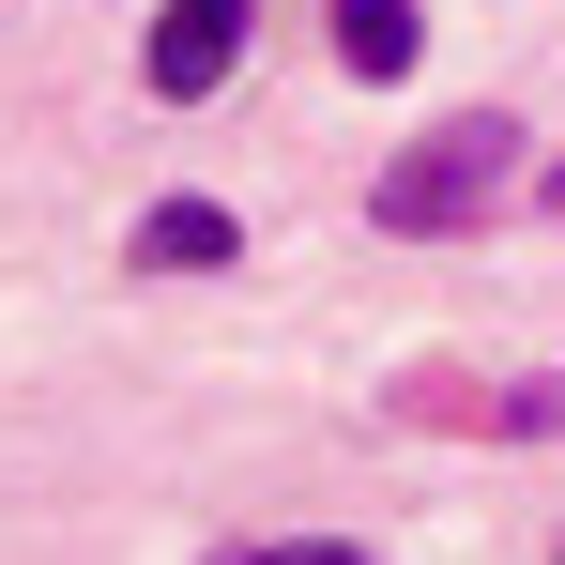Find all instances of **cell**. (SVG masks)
I'll use <instances>...</instances> for the list:
<instances>
[{"instance_id":"5","label":"cell","mask_w":565,"mask_h":565,"mask_svg":"<svg viewBox=\"0 0 565 565\" xmlns=\"http://www.w3.org/2000/svg\"><path fill=\"white\" fill-rule=\"evenodd\" d=\"M245 565H367L352 535H290V551H245Z\"/></svg>"},{"instance_id":"1","label":"cell","mask_w":565,"mask_h":565,"mask_svg":"<svg viewBox=\"0 0 565 565\" xmlns=\"http://www.w3.org/2000/svg\"><path fill=\"white\" fill-rule=\"evenodd\" d=\"M504 169H520V122H504V107H459V122H428V138L382 169V199H367V214L397 230V245H428V230H473Z\"/></svg>"},{"instance_id":"2","label":"cell","mask_w":565,"mask_h":565,"mask_svg":"<svg viewBox=\"0 0 565 565\" xmlns=\"http://www.w3.org/2000/svg\"><path fill=\"white\" fill-rule=\"evenodd\" d=\"M245 31H260V0H169V15H153V93H169V107L230 93V62H245Z\"/></svg>"},{"instance_id":"4","label":"cell","mask_w":565,"mask_h":565,"mask_svg":"<svg viewBox=\"0 0 565 565\" xmlns=\"http://www.w3.org/2000/svg\"><path fill=\"white\" fill-rule=\"evenodd\" d=\"M413 46H428L413 0H337V62H352V77H413Z\"/></svg>"},{"instance_id":"3","label":"cell","mask_w":565,"mask_h":565,"mask_svg":"<svg viewBox=\"0 0 565 565\" xmlns=\"http://www.w3.org/2000/svg\"><path fill=\"white\" fill-rule=\"evenodd\" d=\"M230 245H245L230 199H153V214H138V260H153V276H199V260H230Z\"/></svg>"}]
</instances>
